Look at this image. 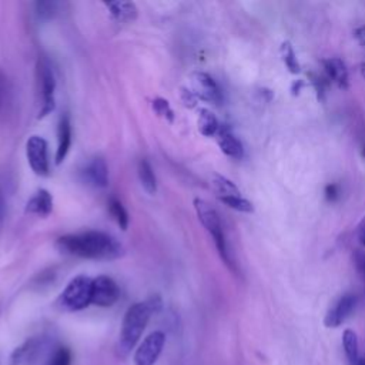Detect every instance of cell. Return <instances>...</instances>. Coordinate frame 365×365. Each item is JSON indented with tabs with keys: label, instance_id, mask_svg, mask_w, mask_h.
<instances>
[{
	"label": "cell",
	"instance_id": "6da1fadb",
	"mask_svg": "<svg viewBox=\"0 0 365 365\" xmlns=\"http://www.w3.org/2000/svg\"><path fill=\"white\" fill-rule=\"evenodd\" d=\"M57 247L66 254L91 259H111L121 252L118 242L101 231H84L60 237Z\"/></svg>",
	"mask_w": 365,
	"mask_h": 365
},
{
	"label": "cell",
	"instance_id": "7a4b0ae2",
	"mask_svg": "<svg viewBox=\"0 0 365 365\" xmlns=\"http://www.w3.org/2000/svg\"><path fill=\"white\" fill-rule=\"evenodd\" d=\"M153 309L151 302H135L125 311L117 344V351L121 358H127L140 341Z\"/></svg>",
	"mask_w": 365,
	"mask_h": 365
},
{
	"label": "cell",
	"instance_id": "3957f363",
	"mask_svg": "<svg viewBox=\"0 0 365 365\" xmlns=\"http://www.w3.org/2000/svg\"><path fill=\"white\" fill-rule=\"evenodd\" d=\"M194 208L198 215V220L201 221L204 228L212 237L220 257L228 267H232V261L230 258V252H228V247H227V241H225V235L222 231V224H221L218 212L215 211L214 207H211L207 201H204L201 198L194 200Z\"/></svg>",
	"mask_w": 365,
	"mask_h": 365
},
{
	"label": "cell",
	"instance_id": "277c9868",
	"mask_svg": "<svg viewBox=\"0 0 365 365\" xmlns=\"http://www.w3.org/2000/svg\"><path fill=\"white\" fill-rule=\"evenodd\" d=\"M93 279L86 275L74 277L60 295V305L67 311H80L91 304Z\"/></svg>",
	"mask_w": 365,
	"mask_h": 365
},
{
	"label": "cell",
	"instance_id": "5b68a950",
	"mask_svg": "<svg viewBox=\"0 0 365 365\" xmlns=\"http://www.w3.org/2000/svg\"><path fill=\"white\" fill-rule=\"evenodd\" d=\"M37 90H38V98H40V110L38 117H46L48 113L54 110V74L51 70V66L46 58H40L37 61Z\"/></svg>",
	"mask_w": 365,
	"mask_h": 365
},
{
	"label": "cell",
	"instance_id": "8992f818",
	"mask_svg": "<svg viewBox=\"0 0 365 365\" xmlns=\"http://www.w3.org/2000/svg\"><path fill=\"white\" fill-rule=\"evenodd\" d=\"M191 101H195L197 98L204 100L207 103L212 104H220L222 100L221 91L214 81V78L202 71H195L190 76L188 80V90L184 91Z\"/></svg>",
	"mask_w": 365,
	"mask_h": 365
},
{
	"label": "cell",
	"instance_id": "52a82bcc",
	"mask_svg": "<svg viewBox=\"0 0 365 365\" xmlns=\"http://www.w3.org/2000/svg\"><path fill=\"white\" fill-rule=\"evenodd\" d=\"M164 344H165L164 332L154 331L148 334L134 352V356H133L134 365H154L163 352Z\"/></svg>",
	"mask_w": 365,
	"mask_h": 365
},
{
	"label": "cell",
	"instance_id": "ba28073f",
	"mask_svg": "<svg viewBox=\"0 0 365 365\" xmlns=\"http://www.w3.org/2000/svg\"><path fill=\"white\" fill-rule=\"evenodd\" d=\"M118 298H120V288L113 278L107 275H100L93 279L91 304L107 308L114 305L118 301Z\"/></svg>",
	"mask_w": 365,
	"mask_h": 365
},
{
	"label": "cell",
	"instance_id": "9c48e42d",
	"mask_svg": "<svg viewBox=\"0 0 365 365\" xmlns=\"http://www.w3.org/2000/svg\"><path fill=\"white\" fill-rule=\"evenodd\" d=\"M27 161L37 175L48 174V158H47V143L40 135H31L26 143Z\"/></svg>",
	"mask_w": 365,
	"mask_h": 365
},
{
	"label": "cell",
	"instance_id": "30bf717a",
	"mask_svg": "<svg viewBox=\"0 0 365 365\" xmlns=\"http://www.w3.org/2000/svg\"><path fill=\"white\" fill-rule=\"evenodd\" d=\"M355 307H356V297L351 292L342 294L334 302V305L327 311L324 318V325L327 328H338L352 315Z\"/></svg>",
	"mask_w": 365,
	"mask_h": 365
},
{
	"label": "cell",
	"instance_id": "8fae6325",
	"mask_svg": "<svg viewBox=\"0 0 365 365\" xmlns=\"http://www.w3.org/2000/svg\"><path fill=\"white\" fill-rule=\"evenodd\" d=\"M215 135H217V143L225 155H228L231 158H242L244 147H242L241 141L231 133V130L228 127L220 125Z\"/></svg>",
	"mask_w": 365,
	"mask_h": 365
},
{
	"label": "cell",
	"instance_id": "7c38bea8",
	"mask_svg": "<svg viewBox=\"0 0 365 365\" xmlns=\"http://www.w3.org/2000/svg\"><path fill=\"white\" fill-rule=\"evenodd\" d=\"M324 64V70H325V77L328 80H332L339 88H346L349 84L348 80V70L345 63L338 58V57H331V58H325L322 60Z\"/></svg>",
	"mask_w": 365,
	"mask_h": 365
},
{
	"label": "cell",
	"instance_id": "4fadbf2b",
	"mask_svg": "<svg viewBox=\"0 0 365 365\" xmlns=\"http://www.w3.org/2000/svg\"><path fill=\"white\" fill-rule=\"evenodd\" d=\"M84 178L94 187H106L108 184V170L101 158H93L83 171Z\"/></svg>",
	"mask_w": 365,
	"mask_h": 365
},
{
	"label": "cell",
	"instance_id": "5bb4252c",
	"mask_svg": "<svg viewBox=\"0 0 365 365\" xmlns=\"http://www.w3.org/2000/svg\"><path fill=\"white\" fill-rule=\"evenodd\" d=\"M70 144H71V125H70L68 117L63 115L60 118L58 128H57V153H56L57 164H60L66 158L70 150Z\"/></svg>",
	"mask_w": 365,
	"mask_h": 365
},
{
	"label": "cell",
	"instance_id": "9a60e30c",
	"mask_svg": "<svg viewBox=\"0 0 365 365\" xmlns=\"http://www.w3.org/2000/svg\"><path fill=\"white\" fill-rule=\"evenodd\" d=\"M53 208V198L46 190H38L26 205V212L36 215H47Z\"/></svg>",
	"mask_w": 365,
	"mask_h": 365
},
{
	"label": "cell",
	"instance_id": "2e32d148",
	"mask_svg": "<svg viewBox=\"0 0 365 365\" xmlns=\"http://www.w3.org/2000/svg\"><path fill=\"white\" fill-rule=\"evenodd\" d=\"M38 351V341L37 339H27L24 344L17 346L10 355V365H24L34 359Z\"/></svg>",
	"mask_w": 365,
	"mask_h": 365
},
{
	"label": "cell",
	"instance_id": "e0dca14e",
	"mask_svg": "<svg viewBox=\"0 0 365 365\" xmlns=\"http://www.w3.org/2000/svg\"><path fill=\"white\" fill-rule=\"evenodd\" d=\"M211 185H212V190H214V192H215L218 200L230 198V197H240L241 195L240 188L231 180H228L227 177H224L221 174H214L212 175Z\"/></svg>",
	"mask_w": 365,
	"mask_h": 365
},
{
	"label": "cell",
	"instance_id": "ac0fdd59",
	"mask_svg": "<svg viewBox=\"0 0 365 365\" xmlns=\"http://www.w3.org/2000/svg\"><path fill=\"white\" fill-rule=\"evenodd\" d=\"M106 6L110 9L111 14L120 21H128L135 19L137 16V9L131 1H110L106 3Z\"/></svg>",
	"mask_w": 365,
	"mask_h": 365
},
{
	"label": "cell",
	"instance_id": "d6986e66",
	"mask_svg": "<svg viewBox=\"0 0 365 365\" xmlns=\"http://www.w3.org/2000/svg\"><path fill=\"white\" fill-rule=\"evenodd\" d=\"M137 173H138V178H140V182H141L143 188L148 194H154L157 191V181H155L154 171H153V168H151V165L147 160H140L138 167H137Z\"/></svg>",
	"mask_w": 365,
	"mask_h": 365
},
{
	"label": "cell",
	"instance_id": "ffe728a7",
	"mask_svg": "<svg viewBox=\"0 0 365 365\" xmlns=\"http://www.w3.org/2000/svg\"><path fill=\"white\" fill-rule=\"evenodd\" d=\"M342 346L344 352L351 362V365H355V362L359 359V344H358V336L355 331L352 329H345L342 334Z\"/></svg>",
	"mask_w": 365,
	"mask_h": 365
},
{
	"label": "cell",
	"instance_id": "44dd1931",
	"mask_svg": "<svg viewBox=\"0 0 365 365\" xmlns=\"http://www.w3.org/2000/svg\"><path fill=\"white\" fill-rule=\"evenodd\" d=\"M220 128L218 120L214 115V113H211L207 108H201L200 114H198V130L202 135L205 137H211L215 135L217 131Z\"/></svg>",
	"mask_w": 365,
	"mask_h": 365
},
{
	"label": "cell",
	"instance_id": "7402d4cb",
	"mask_svg": "<svg viewBox=\"0 0 365 365\" xmlns=\"http://www.w3.org/2000/svg\"><path fill=\"white\" fill-rule=\"evenodd\" d=\"M279 53H281V58H282L285 67L288 68V71H289L291 74L299 73L301 66H299V61H298V58H297V54H295V51H294V48H292V44H291L289 41H284V43L281 44Z\"/></svg>",
	"mask_w": 365,
	"mask_h": 365
},
{
	"label": "cell",
	"instance_id": "603a6c76",
	"mask_svg": "<svg viewBox=\"0 0 365 365\" xmlns=\"http://www.w3.org/2000/svg\"><path fill=\"white\" fill-rule=\"evenodd\" d=\"M108 211L113 215V218L115 220V222L120 225L121 230H127L128 225V214L125 211V208L123 207L121 201H118L117 198H110L108 201Z\"/></svg>",
	"mask_w": 365,
	"mask_h": 365
},
{
	"label": "cell",
	"instance_id": "cb8c5ba5",
	"mask_svg": "<svg viewBox=\"0 0 365 365\" xmlns=\"http://www.w3.org/2000/svg\"><path fill=\"white\" fill-rule=\"evenodd\" d=\"M222 204H225L227 207L235 210V211H241V212H252L254 207L252 202L248 201L247 198H244L242 195L240 197H230V198H222L220 200Z\"/></svg>",
	"mask_w": 365,
	"mask_h": 365
},
{
	"label": "cell",
	"instance_id": "d4e9b609",
	"mask_svg": "<svg viewBox=\"0 0 365 365\" xmlns=\"http://www.w3.org/2000/svg\"><path fill=\"white\" fill-rule=\"evenodd\" d=\"M73 354L67 346H58L51 355L47 365H71Z\"/></svg>",
	"mask_w": 365,
	"mask_h": 365
},
{
	"label": "cell",
	"instance_id": "484cf974",
	"mask_svg": "<svg viewBox=\"0 0 365 365\" xmlns=\"http://www.w3.org/2000/svg\"><path fill=\"white\" fill-rule=\"evenodd\" d=\"M153 108H154V111H155L158 115H161L163 118L168 120L170 123L174 120V113H173V110H171V107H170V104H168L167 100H164V98H155V100L153 101Z\"/></svg>",
	"mask_w": 365,
	"mask_h": 365
},
{
	"label": "cell",
	"instance_id": "4316f807",
	"mask_svg": "<svg viewBox=\"0 0 365 365\" xmlns=\"http://www.w3.org/2000/svg\"><path fill=\"white\" fill-rule=\"evenodd\" d=\"M308 78H309L311 86H312L314 90H315V94H317L318 101H324V100H325V84H327V81L324 80V77H321L319 74H315V73H309V74H308Z\"/></svg>",
	"mask_w": 365,
	"mask_h": 365
},
{
	"label": "cell",
	"instance_id": "83f0119b",
	"mask_svg": "<svg viewBox=\"0 0 365 365\" xmlns=\"http://www.w3.org/2000/svg\"><path fill=\"white\" fill-rule=\"evenodd\" d=\"M352 261H354L356 272L359 274V277L365 282V251L355 250L354 254H352Z\"/></svg>",
	"mask_w": 365,
	"mask_h": 365
},
{
	"label": "cell",
	"instance_id": "f1b7e54d",
	"mask_svg": "<svg viewBox=\"0 0 365 365\" xmlns=\"http://www.w3.org/2000/svg\"><path fill=\"white\" fill-rule=\"evenodd\" d=\"M56 3L53 1H38L36 3V11L40 17H50L54 11Z\"/></svg>",
	"mask_w": 365,
	"mask_h": 365
},
{
	"label": "cell",
	"instance_id": "f546056e",
	"mask_svg": "<svg viewBox=\"0 0 365 365\" xmlns=\"http://www.w3.org/2000/svg\"><path fill=\"white\" fill-rule=\"evenodd\" d=\"M339 194H341V190H339V185L335 184V182H329L325 185V198L329 201V202H334L339 198Z\"/></svg>",
	"mask_w": 365,
	"mask_h": 365
},
{
	"label": "cell",
	"instance_id": "4dcf8cb0",
	"mask_svg": "<svg viewBox=\"0 0 365 365\" xmlns=\"http://www.w3.org/2000/svg\"><path fill=\"white\" fill-rule=\"evenodd\" d=\"M356 237H358L359 242L362 245H365V215L362 217V220L359 221V224L356 227Z\"/></svg>",
	"mask_w": 365,
	"mask_h": 365
},
{
	"label": "cell",
	"instance_id": "1f68e13d",
	"mask_svg": "<svg viewBox=\"0 0 365 365\" xmlns=\"http://www.w3.org/2000/svg\"><path fill=\"white\" fill-rule=\"evenodd\" d=\"M354 37L358 40V43H359L361 46H365V26L358 27V29L354 31Z\"/></svg>",
	"mask_w": 365,
	"mask_h": 365
},
{
	"label": "cell",
	"instance_id": "d6a6232c",
	"mask_svg": "<svg viewBox=\"0 0 365 365\" xmlns=\"http://www.w3.org/2000/svg\"><path fill=\"white\" fill-rule=\"evenodd\" d=\"M305 86V83L302 80H295L291 86V93L292 96H298L301 93V88Z\"/></svg>",
	"mask_w": 365,
	"mask_h": 365
},
{
	"label": "cell",
	"instance_id": "836d02e7",
	"mask_svg": "<svg viewBox=\"0 0 365 365\" xmlns=\"http://www.w3.org/2000/svg\"><path fill=\"white\" fill-rule=\"evenodd\" d=\"M361 76L365 78V61L361 64Z\"/></svg>",
	"mask_w": 365,
	"mask_h": 365
},
{
	"label": "cell",
	"instance_id": "e575fe53",
	"mask_svg": "<svg viewBox=\"0 0 365 365\" xmlns=\"http://www.w3.org/2000/svg\"><path fill=\"white\" fill-rule=\"evenodd\" d=\"M355 365H365V358L359 356V359L355 362Z\"/></svg>",
	"mask_w": 365,
	"mask_h": 365
},
{
	"label": "cell",
	"instance_id": "d590c367",
	"mask_svg": "<svg viewBox=\"0 0 365 365\" xmlns=\"http://www.w3.org/2000/svg\"><path fill=\"white\" fill-rule=\"evenodd\" d=\"M361 155H362V158H365V141H364L362 148H361Z\"/></svg>",
	"mask_w": 365,
	"mask_h": 365
}]
</instances>
